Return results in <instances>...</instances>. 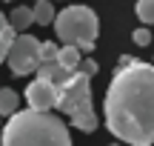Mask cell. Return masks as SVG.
<instances>
[{"label":"cell","mask_w":154,"mask_h":146,"mask_svg":"<svg viewBox=\"0 0 154 146\" xmlns=\"http://www.w3.org/2000/svg\"><path fill=\"white\" fill-rule=\"evenodd\" d=\"M57 60H60L69 72H77L80 63H83V55H80L77 46H60V57H57Z\"/></svg>","instance_id":"12"},{"label":"cell","mask_w":154,"mask_h":146,"mask_svg":"<svg viewBox=\"0 0 154 146\" xmlns=\"http://www.w3.org/2000/svg\"><path fill=\"white\" fill-rule=\"evenodd\" d=\"M97 29H100L97 14L88 6H80V3H72L66 9H60L57 20H54V32L63 40V46H77L86 55L97 43Z\"/></svg>","instance_id":"4"},{"label":"cell","mask_w":154,"mask_h":146,"mask_svg":"<svg viewBox=\"0 0 154 146\" xmlns=\"http://www.w3.org/2000/svg\"><path fill=\"white\" fill-rule=\"evenodd\" d=\"M131 40H134V46H149V43H151V32H149V26H140V29H134Z\"/></svg>","instance_id":"15"},{"label":"cell","mask_w":154,"mask_h":146,"mask_svg":"<svg viewBox=\"0 0 154 146\" xmlns=\"http://www.w3.org/2000/svg\"><path fill=\"white\" fill-rule=\"evenodd\" d=\"M0 118H3V115H0ZM0 129H3V123H0Z\"/></svg>","instance_id":"18"},{"label":"cell","mask_w":154,"mask_h":146,"mask_svg":"<svg viewBox=\"0 0 154 146\" xmlns=\"http://www.w3.org/2000/svg\"><path fill=\"white\" fill-rule=\"evenodd\" d=\"M72 75H74V72H69V69L63 66L60 60L40 63V69H37V78H43V80H49V83H54L57 89H63V86L72 80Z\"/></svg>","instance_id":"7"},{"label":"cell","mask_w":154,"mask_h":146,"mask_svg":"<svg viewBox=\"0 0 154 146\" xmlns=\"http://www.w3.org/2000/svg\"><path fill=\"white\" fill-rule=\"evenodd\" d=\"M40 57H43V63L57 60V57H60V46H57V40H43V46H40Z\"/></svg>","instance_id":"14"},{"label":"cell","mask_w":154,"mask_h":146,"mask_svg":"<svg viewBox=\"0 0 154 146\" xmlns=\"http://www.w3.org/2000/svg\"><path fill=\"white\" fill-rule=\"evenodd\" d=\"M14 37H17V32L11 29L9 14H3V11H0V63H6V57H9V49H11V43H14Z\"/></svg>","instance_id":"9"},{"label":"cell","mask_w":154,"mask_h":146,"mask_svg":"<svg viewBox=\"0 0 154 146\" xmlns=\"http://www.w3.org/2000/svg\"><path fill=\"white\" fill-rule=\"evenodd\" d=\"M0 146H72V135L57 115L23 109L3 123Z\"/></svg>","instance_id":"2"},{"label":"cell","mask_w":154,"mask_h":146,"mask_svg":"<svg viewBox=\"0 0 154 146\" xmlns=\"http://www.w3.org/2000/svg\"><path fill=\"white\" fill-rule=\"evenodd\" d=\"M9 23H11V29H14L17 34H23L34 23V9L32 6H17V9H11L9 11Z\"/></svg>","instance_id":"8"},{"label":"cell","mask_w":154,"mask_h":146,"mask_svg":"<svg viewBox=\"0 0 154 146\" xmlns=\"http://www.w3.org/2000/svg\"><path fill=\"white\" fill-rule=\"evenodd\" d=\"M23 97H26L29 109H37V112H51V109H57L60 89H57L54 83H49V80H43V78H34L32 83L26 86Z\"/></svg>","instance_id":"6"},{"label":"cell","mask_w":154,"mask_h":146,"mask_svg":"<svg viewBox=\"0 0 154 146\" xmlns=\"http://www.w3.org/2000/svg\"><path fill=\"white\" fill-rule=\"evenodd\" d=\"M106 126L128 146H154V63L123 55L103 103Z\"/></svg>","instance_id":"1"},{"label":"cell","mask_w":154,"mask_h":146,"mask_svg":"<svg viewBox=\"0 0 154 146\" xmlns=\"http://www.w3.org/2000/svg\"><path fill=\"white\" fill-rule=\"evenodd\" d=\"M80 72L94 75V72H97V63H94V60H83V63H80Z\"/></svg>","instance_id":"16"},{"label":"cell","mask_w":154,"mask_h":146,"mask_svg":"<svg viewBox=\"0 0 154 146\" xmlns=\"http://www.w3.org/2000/svg\"><path fill=\"white\" fill-rule=\"evenodd\" d=\"M20 97H17L14 89H6V86H0V115L3 118H11V115L20 112Z\"/></svg>","instance_id":"11"},{"label":"cell","mask_w":154,"mask_h":146,"mask_svg":"<svg viewBox=\"0 0 154 146\" xmlns=\"http://www.w3.org/2000/svg\"><path fill=\"white\" fill-rule=\"evenodd\" d=\"M134 11H137L143 26H154V0H137Z\"/></svg>","instance_id":"13"},{"label":"cell","mask_w":154,"mask_h":146,"mask_svg":"<svg viewBox=\"0 0 154 146\" xmlns=\"http://www.w3.org/2000/svg\"><path fill=\"white\" fill-rule=\"evenodd\" d=\"M109 146H123V143H109Z\"/></svg>","instance_id":"17"},{"label":"cell","mask_w":154,"mask_h":146,"mask_svg":"<svg viewBox=\"0 0 154 146\" xmlns=\"http://www.w3.org/2000/svg\"><path fill=\"white\" fill-rule=\"evenodd\" d=\"M40 40L37 37H32V34H17L14 37V43H11V49H9V57H6V63H9V69L14 75H32V72H37L40 69V63H43V57H40Z\"/></svg>","instance_id":"5"},{"label":"cell","mask_w":154,"mask_h":146,"mask_svg":"<svg viewBox=\"0 0 154 146\" xmlns=\"http://www.w3.org/2000/svg\"><path fill=\"white\" fill-rule=\"evenodd\" d=\"M32 9H34V23H37V26H54L57 9L51 6V0H37Z\"/></svg>","instance_id":"10"},{"label":"cell","mask_w":154,"mask_h":146,"mask_svg":"<svg viewBox=\"0 0 154 146\" xmlns=\"http://www.w3.org/2000/svg\"><path fill=\"white\" fill-rule=\"evenodd\" d=\"M57 112H63L69 118V123L80 132L97 129V115H94V106H91V75L80 72V69L72 75V80L60 89Z\"/></svg>","instance_id":"3"}]
</instances>
